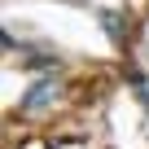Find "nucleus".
I'll return each mask as SVG.
<instances>
[{
	"label": "nucleus",
	"mask_w": 149,
	"mask_h": 149,
	"mask_svg": "<svg viewBox=\"0 0 149 149\" xmlns=\"http://www.w3.org/2000/svg\"><path fill=\"white\" fill-rule=\"evenodd\" d=\"M53 101H57V84H53V79H35V84L26 88V97H22L18 110H22V114H44Z\"/></svg>",
	"instance_id": "f257e3e1"
},
{
	"label": "nucleus",
	"mask_w": 149,
	"mask_h": 149,
	"mask_svg": "<svg viewBox=\"0 0 149 149\" xmlns=\"http://www.w3.org/2000/svg\"><path fill=\"white\" fill-rule=\"evenodd\" d=\"M101 22H105V35H110V40H123V26H118V13H110V9H105V13H101Z\"/></svg>",
	"instance_id": "7ed1b4c3"
},
{
	"label": "nucleus",
	"mask_w": 149,
	"mask_h": 149,
	"mask_svg": "<svg viewBox=\"0 0 149 149\" xmlns=\"http://www.w3.org/2000/svg\"><path fill=\"white\" fill-rule=\"evenodd\" d=\"M57 61H61V57H57L53 48H35L31 57H22V66H26V70H57Z\"/></svg>",
	"instance_id": "f03ea898"
}]
</instances>
